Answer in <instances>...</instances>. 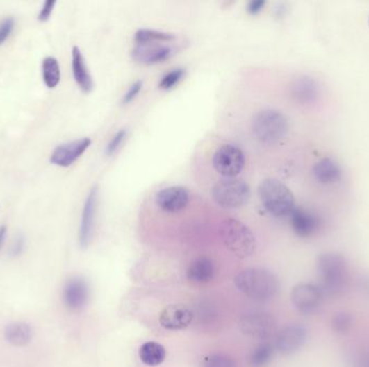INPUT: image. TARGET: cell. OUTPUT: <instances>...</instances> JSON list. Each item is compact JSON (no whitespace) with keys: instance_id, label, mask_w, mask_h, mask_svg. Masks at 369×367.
Here are the masks:
<instances>
[{"instance_id":"obj_1","label":"cell","mask_w":369,"mask_h":367,"mask_svg":"<svg viewBox=\"0 0 369 367\" xmlns=\"http://www.w3.org/2000/svg\"><path fill=\"white\" fill-rule=\"evenodd\" d=\"M320 276V286L323 296H339L349 282V263L341 253H325L316 262Z\"/></svg>"},{"instance_id":"obj_2","label":"cell","mask_w":369,"mask_h":367,"mask_svg":"<svg viewBox=\"0 0 369 367\" xmlns=\"http://www.w3.org/2000/svg\"><path fill=\"white\" fill-rule=\"evenodd\" d=\"M234 284L242 294L255 300H271L280 290L278 277L263 268L242 271L234 277Z\"/></svg>"},{"instance_id":"obj_3","label":"cell","mask_w":369,"mask_h":367,"mask_svg":"<svg viewBox=\"0 0 369 367\" xmlns=\"http://www.w3.org/2000/svg\"><path fill=\"white\" fill-rule=\"evenodd\" d=\"M259 198L269 214L275 218L290 216L295 209L292 191L278 179H265L259 185Z\"/></svg>"},{"instance_id":"obj_4","label":"cell","mask_w":369,"mask_h":367,"mask_svg":"<svg viewBox=\"0 0 369 367\" xmlns=\"http://www.w3.org/2000/svg\"><path fill=\"white\" fill-rule=\"evenodd\" d=\"M220 236L224 246L239 259H246L255 253V235L239 220H224L220 225Z\"/></svg>"},{"instance_id":"obj_5","label":"cell","mask_w":369,"mask_h":367,"mask_svg":"<svg viewBox=\"0 0 369 367\" xmlns=\"http://www.w3.org/2000/svg\"><path fill=\"white\" fill-rule=\"evenodd\" d=\"M252 130L256 139L261 144H277L286 136L288 122L280 111L267 109L254 117Z\"/></svg>"},{"instance_id":"obj_6","label":"cell","mask_w":369,"mask_h":367,"mask_svg":"<svg viewBox=\"0 0 369 367\" xmlns=\"http://www.w3.org/2000/svg\"><path fill=\"white\" fill-rule=\"evenodd\" d=\"M212 196L215 203L222 208H241L249 202L251 189L242 179L224 178L213 187Z\"/></svg>"},{"instance_id":"obj_7","label":"cell","mask_w":369,"mask_h":367,"mask_svg":"<svg viewBox=\"0 0 369 367\" xmlns=\"http://www.w3.org/2000/svg\"><path fill=\"white\" fill-rule=\"evenodd\" d=\"M213 166L224 178H236L243 171L245 155L239 146L224 144L220 146L213 156Z\"/></svg>"},{"instance_id":"obj_8","label":"cell","mask_w":369,"mask_h":367,"mask_svg":"<svg viewBox=\"0 0 369 367\" xmlns=\"http://www.w3.org/2000/svg\"><path fill=\"white\" fill-rule=\"evenodd\" d=\"M275 321L270 314L263 312L244 314L240 319L239 329L246 336L265 341L270 339L275 332Z\"/></svg>"},{"instance_id":"obj_9","label":"cell","mask_w":369,"mask_h":367,"mask_svg":"<svg viewBox=\"0 0 369 367\" xmlns=\"http://www.w3.org/2000/svg\"><path fill=\"white\" fill-rule=\"evenodd\" d=\"M323 293L319 286L312 283H300L292 291L295 308L304 314H312L321 307Z\"/></svg>"},{"instance_id":"obj_10","label":"cell","mask_w":369,"mask_h":367,"mask_svg":"<svg viewBox=\"0 0 369 367\" xmlns=\"http://www.w3.org/2000/svg\"><path fill=\"white\" fill-rule=\"evenodd\" d=\"M308 339V330L302 324H290L279 332L275 339V348L284 355L300 351Z\"/></svg>"},{"instance_id":"obj_11","label":"cell","mask_w":369,"mask_h":367,"mask_svg":"<svg viewBox=\"0 0 369 367\" xmlns=\"http://www.w3.org/2000/svg\"><path fill=\"white\" fill-rule=\"evenodd\" d=\"M91 144L92 140L85 137L60 144V146H56L54 151L51 154V164L60 166V167H69L89 149Z\"/></svg>"},{"instance_id":"obj_12","label":"cell","mask_w":369,"mask_h":367,"mask_svg":"<svg viewBox=\"0 0 369 367\" xmlns=\"http://www.w3.org/2000/svg\"><path fill=\"white\" fill-rule=\"evenodd\" d=\"M97 198H99L97 187H92L87 198H85V206L82 210L81 223H80L79 245L83 249L90 245L92 237H93V233H95Z\"/></svg>"},{"instance_id":"obj_13","label":"cell","mask_w":369,"mask_h":367,"mask_svg":"<svg viewBox=\"0 0 369 367\" xmlns=\"http://www.w3.org/2000/svg\"><path fill=\"white\" fill-rule=\"evenodd\" d=\"M189 191L183 187H170L160 191L156 197V204L167 214H177L189 204Z\"/></svg>"},{"instance_id":"obj_14","label":"cell","mask_w":369,"mask_h":367,"mask_svg":"<svg viewBox=\"0 0 369 367\" xmlns=\"http://www.w3.org/2000/svg\"><path fill=\"white\" fill-rule=\"evenodd\" d=\"M175 53L172 46L159 44H138L132 50L133 60L142 65H156L170 60Z\"/></svg>"},{"instance_id":"obj_15","label":"cell","mask_w":369,"mask_h":367,"mask_svg":"<svg viewBox=\"0 0 369 367\" xmlns=\"http://www.w3.org/2000/svg\"><path fill=\"white\" fill-rule=\"evenodd\" d=\"M192 319L193 312L190 308L183 304H174L162 310L159 321L164 329L179 331L188 327Z\"/></svg>"},{"instance_id":"obj_16","label":"cell","mask_w":369,"mask_h":367,"mask_svg":"<svg viewBox=\"0 0 369 367\" xmlns=\"http://www.w3.org/2000/svg\"><path fill=\"white\" fill-rule=\"evenodd\" d=\"M320 85L309 76H300L290 85V96L300 105H311L319 99Z\"/></svg>"},{"instance_id":"obj_17","label":"cell","mask_w":369,"mask_h":367,"mask_svg":"<svg viewBox=\"0 0 369 367\" xmlns=\"http://www.w3.org/2000/svg\"><path fill=\"white\" fill-rule=\"evenodd\" d=\"M63 300L70 310L77 311L82 309L89 300V287L87 282L79 277L69 279L64 287Z\"/></svg>"},{"instance_id":"obj_18","label":"cell","mask_w":369,"mask_h":367,"mask_svg":"<svg viewBox=\"0 0 369 367\" xmlns=\"http://www.w3.org/2000/svg\"><path fill=\"white\" fill-rule=\"evenodd\" d=\"M290 216L293 230L300 237H310L319 230V218L306 209L295 207Z\"/></svg>"},{"instance_id":"obj_19","label":"cell","mask_w":369,"mask_h":367,"mask_svg":"<svg viewBox=\"0 0 369 367\" xmlns=\"http://www.w3.org/2000/svg\"><path fill=\"white\" fill-rule=\"evenodd\" d=\"M72 67H73L74 79L79 89L85 93H90L95 87V82L88 69L85 58L78 46H74L72 51Z\"/></svg>"},{"instance_id":"obj_20","label":"cell","mask_w":369,"mask_h":367,"mask_svg":"<svg viewBox=\"0 0 369 367\" xmlns=\"http://www.w3.org/2000/svg\"><path fill=\"white\" fill-rule=\"evenodd\" d=\"M215 264L212 259L206 257H198L191 263L187 271V278L193 283H208L214 278Z\"/></svg>"},{"instance_id":"obj_21","label":"cell","mask_w":369,"mask_h":367,"mask_svg":"<svg viewBox=\"0 0 369 367\" xmlns=\"http://www.w3.org/2000/svg\"><path fill=\"white\" fill-rule=\"evenodd\" d=\"M313 176L322 185H333L341 180V169L335 161L325 157L314 165Z\"/></svg>"},{"instance_id":"obj_22","label":"cell","mask_w":369,"mask_h":367,"mask_svg":"<svg viewBox=\"0 0 369 367\" xmlns=\"http://www.w3.org/2000/svg\"><path fill=\"white\" fill-rule=\"evenodd\" d=\"M5 339L8 343L15 347H25L32 341V327L24 322L10 323L5 329Z\"/></svg>"},{"instance_id":"obj_23","label":"cell","mask_w":369,"mask_h":367,"mask_svg":"<svg viewBox=\"0 0 369 367\" xmlns=\"http://www.w3.org/2000/svg\"><path fill=\"white\" fill-rule=\"evenodd\" d=\"M165 357H167V352L163 345L156 341H148L142 345L140 348V360L148 366H158L163 363Z\"/></svg>"},{"instance_id":"obj_24","label":"cell","mask_w":369,"mask_h":367,"mask_svg":"<svg viewBox=\"0 0 369 367\" xmlns=\"http://www.w3.org/2000/svg\"><path fill=\"white\" fill-rule=\"evenodd\" d=\"M42 79L49 89H56L60 83V64L54 56H47L42 60Z\"/></svg>"},{"instance_id":"obj_25","label":"cell","mask_w":369,"mask_h":367,"mask_svg":"<svg viewBox=\"0 0 369 367\" xmlns=\"http://www.w3.org/2000/svg\"><path fill=\"white\" fill-rule=\"evenodd\" d=\"M274 355V347L270 343L263 341L256 345L255 349L252 351L249 362L253 367H265L272 360Z\"/></svg>"},{"instance_id":"obj_26","label":"cell","mask_w":369,"mask_h":367,"mask_svg":"<svg viewBox=\"0 0 369 367\" xmlns=\"http://www.w3.org/2000/svg\"><path fill=\"white\" fill-rule=\"evenodd\" d=\"M175 39V35L154 29H140L136 31V42L138 44H156V42H170Z\"/></svg>"},{"instance_id":"obj_27","label":"cell","mask_w":369,"mask_h":367,"mask_svg":"<svg viewBox=\"0 0 369 367\" xmlns=\"http://www.w3.org/2000/svg\"><path fill=\"white\" fill-rule=\"evenodd\" d=\"M352 314L347 311H339L334 314L333 319H331V330L338 335H345L349 333L353 327Z\"/></svg>"},{"instance_id":"obj_28","label":"cell","mask_w":369,"mask_h":367,"mask_svg":"<svg viewBox=\"0 0 369 367\" xmlns=\"http://www.w3.org/2000/svg\"><path fill=\"white\" fill-rule=\"evenodd\" d=\"M183 76H185V71H183V68H175V69L171 70V71L167 72V75L162 77L159 83V89H163V91L173 89L175 85H179Z\"/></svg>"},{"instance_id":"obj_29","label":"cell","mask_w":369,"mask_h":367,"mask_svg":"<svg viewBox=\"0 0 369 367\" xmlns=\"http://www.w3.org/2000/svg\"><path fill=\"white\" fill-rule=\"evenodd\" d=\"M203 367H237V363L228 355L216 353L205 359Z\"/></svg>"},{"instance_id":"obj_30","label":"cell","mask_w":369,"mask_h":367,"mask_svg":"<svg viewBox=\"0 0 369 367\" xmlns=\"http://www.w3.org/2000/svg\"><path fill=\"white\" fill-rule=\"evenodd\" d=\"M15 29V19L7 17L0 23V46L5 44Z\"/></svg>"},{"instance_id":"obj_31","label":"cell","mask_w":369,"mask_h":367,"mask_svg":"<svg viewBox=\"0 0 369 367\" xmlns=\"http://www.w3.org/2000/svg\"><path fill=\"white\" fill-rule=\"evenodd\" d=\"M126 130H119V132L115 135L114 137H113V139H111L110 142H109L108 146H107V155H113V154H114L115 152L119 149V146H121V144H122V142L124 140V138H126Z\"/></svg>"},{"instance_id":"obj_32","label":"cell","mask_w":369,"mask_h":367,"mask_svg":"<svg viewBox=\"0 0 369 367\" xmlns=\"http://www.w3.org/2000/svg\"><path fill=\"white\" fill-rule=\"evenodd\" d=\"M56 0H48L46 3H44L42 8H41L40 12L38 15V21L39 22H47L50 19L52 12H54V7H56Z\"/></svg>"},{"instance_id":"obj_33","label":"cell","mask_w":369,"mask_h":367,"mask_svg":"<svg viewBox=\"0 0 369 367\" xmlns=\"http://www.w3.org/2000/svg\"><path fill=\"white\" fill-rule=\"evenodd\" d=\"M25 248V239L22 235L17 236L10 247L9 255L11 257H17L22 255Z\"/></svg>"},{"instance_id":"obj_34","label":"cell","mask_w":369,"mask_h":367,"mask_svg":"<svg viewBox=\"0 0 369 367\" xmlns=\"http://www.w3.org/2000/svg\"><path fill=\"white\" fill-rule=\"evenodd\" d=\"M142 81H136V83H133V85L129 87L128 92L124 94V97H123V103L126 105V103H130L131 101H134V99L138 96V93H140V89H142Z\"/></svg>"},{"instance_id":"obj_35","label":"cell","mask_w":369,"mask_h":367,"mask_svg":"<svg viewBox=\"0 0 369 367\" xmlns=\"http://www.w3.org/2000/svg\"><path fill=\"white\" fill-rule=\"evenodd\" d=\"M265 6V0H253V1H251V3H249V5H247V12L252 15H259V13H261V11H263Z\"/></svg>"},{"instance_id":"obj_36","label":"cell","mask_w":369,"mask_h":367,"mask_svg":"<svg viewBox=\"0 0 369 367\" xmlns=\"http://www.w3.org/2000/svg\"><path fill=\"white\" fill-rule=\"evenodd\" d=\"M6 236H7V228L1 226L0 228V250H1L3 243H5Z\"/></svg>"},{"instance_id":"obj_37","label":"cell","mask_w":369,"mask_h":367,"mask_svg":"<svg viewBox=\"0 0 369 367\" xmlns=\"http://www.w3.org/2000/svg\"><path fill=\"white\" fill-rule=\"evenodd\" d=\"M360 367H369V355L366 359H364Z\"/></svg>"}]
</instances>
